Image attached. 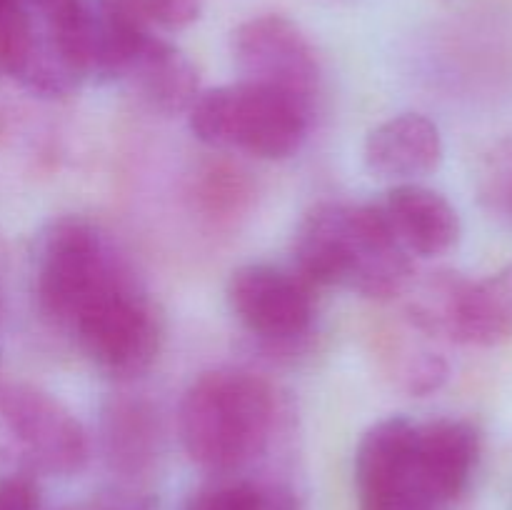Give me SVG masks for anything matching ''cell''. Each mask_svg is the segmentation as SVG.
I'll return each instance as SVG.
<instances>
[{
  "label": "cell",
  "instance_id": "obj_8",
  "mask_svg": "<svg viewBox=\"0 0 512 510\" xmlns=\"http://www.w3.org/2000/svg\"><path fill=\"white\" fill-rule=\"evenodd\" d=\"M0 425L45 473L73 475L88 463L83 423L63 400L35 385L0 380Z\"/></svg>",
  "mask_w": 512,
  "mask_h": 510
},
{
  "label": "cell",
  "instance_id": "obj_19",
  "mask_svg": "<svg viewBox=\"0 0 512 510\" xmlns=\"http://www.w3.org/2000/svg\"><path fill=\"white\" fill-rule=\"evenodd\" d=\"M185 510H295L293 500L280 488L253 483H213L190 495Z\"/></svg>",
  "mask_w": 512,
  "mask_h": 510
},
{
  "label": "cell",
  "instance_id": "obj_4",
  "mask_svg": "<svg viewBox=\"0 0 512 510\" xmlns=\"http://www.w3.org/2000/svg\"><path fill=\"white\" fill-rule=\"evenodd\" d=\"M133 275L108 235L83 215H60L38 235L33 255L35 295L48 318L68 328L100 290Z\"/></svg>",
  "mask_w": 512,
  "mask_h": 510
},
{
  "label": "cell",
  "instance_id": "obj_20",
  "mask_svg": "<svg viewBox=\"0 0 512 510\" xmlns=\"http://www.w3.org/2000/svg\"><path fill=\"white\" fill-rule=\"evenodd\" d=\"M478 195L488 213L512 225V133L500 138L478 170Z\"/></svg>",
  "mask_w": 512,
  "mask_h": 510
},
{
  "label": "cell",
  "instance_id": "obj_18",
  "mask_svg": "<svg viewBox=\"0 0 512 510\" xmlns=\"http://www.w3.org/2000/svg\"><path fill=\"white\" fill-rule=\"evenodd\" d=\"M205 0H95L105 18L145 33H175L198 23Z\"/></svg>",
  "mask_w": 512,
  "mask_h": 510
},
{
  "label": "cell",
  "instance_id": "obj_2",
  "mask_svg": "<svg viewBox=\"0 0 512 510\" xmlns=\"http://www.w3.org/2000/svg\"><path fill=\"white\" fill-rule=\"evenodd\" d=\"M278 425L275 388L253 370L213 368L183 393L178 433L185 455L210 473H233L268 448Z\"/></svg>",
  "mask_w": 512,
  "mask_h": 510
},
{
  "label": "cell",
  "instance_id": "obj_13",
  "mask_svg": "<svg viewBox=\"0 0 512 510\" xmlns=\"http://www.w3.org/2000/svg\"><path fill=\"white\" fill-rule=\"evenodd\" d=\"M443 135L423 113H398L375 125L363 143L365 168L393 183H418L440 165Z\"/></svg>",
  "mask_w": 512,
  "mask_h": 510
},
{
  "label": "cell",
  "instance_id": "obj_5",
  "mask_svg": "<svg viewBox=\"0 0 512 510\" xmlns=\"http://www.w3.org/2000/svg\"><path fill=\"white\" fill-rule=\"evenodd\" d=\"M68 330L95 368L120 380L148 373L163 348V315L135 273L90 298Z\"/></svg>",
  "mask_w": 512,
  "mask_h": 510
},
{
  "label": "cell",
  "instance_id": "obj_7",
  "mask_svg": "<svg viewBox=\"0 0 512 510\" xmlns=\"http://www.w3.org/2000/svg\"><path fill=\"white\" fill-rule=\"evenodd\" d=\"M230 313L268 348H295L315 320L313 285L270 263L240 265L225 285Z\"/></svg>",
  "mask_w": 512,
  "mask_h": 510
},
{
  "label": "cell",
  "instance_id": "obj_11",
  "mask_svg": "<svg viewBox=\"0 0 512 510\" xmlns=\"http://www.w3.org/2000/svg\"><path fill=\"white\" fill-rule=\"evenodd\" d=\"M378 205L390 233L408 255L438 258L453 250L463 233L455 205L428 185L395 183Z\"/></svg>",
  "mask_w": 512,
  "mask_h": 510
},
{
  "label": "cell",
  "instance_id": "obj_1",
  "mask_svg": "<svg viewBox=\"0 0 512 510\" xmlns=\"http://www.w3.org/2000/svg\"><path fill=\"white\" fill-rule=\"evenodd\" d=\"M293 270L313 288L393 300L413 283V255L390 233L378 203H318L293 235Z\"/></svg>",
  "mask_w": 512,
  "mask_h": 510
},
{
  "label": "cell",
  "instance_id": "obj_21",
  "mask_svg": "<svg viewBox=\"0 0 512 510\" xmlns=\"http://www.w3.org/2000/svg\"><path fill=\"white\" fill-rule=\"evenodd\" d=\"M0 510H40V490L28 475L0 478Z\"/></svg>",
  "mask_w": 512,
  "mask_h": 510
},
{
  "label": "cell",
  "instance_id": "obj_14",
  "mask_svg": "<svg viewBox=\"0 0 512 510\" xmlns=\"http://www.w3.org/2000/svg\"><path fill=\"white\" fill-rule=\"evenodd\" d=\"M100 440L105 460L115 473L125 478H143L158 458V413L148 400L118 395L105 403Z\"/></svg>",
  "mask_w": 512,
  "mask_h": 510
},
{
  "label": "cell",
  "instance_id": "obj_17",
  "mask_svg": "<svg viewBox=\"0 0 512 510\" xmlns=\"http://www.w3.org/2000/svg\"><path fill=\"white\" fill-rule=\"evenodd\" d=\"M385 378L410 398H425L445 385L450 365L438 350L405 335H385L375 348Z\"/></svg>",
  "mask_w": 512,
  "mask_h": 510
},
{
  "label": "cell",
  "instance_id": "obj_3",
  "mask_svg": "<svg viewBox=\"0 0 512 510\" xmlns=\"http://www.w3.org/2000/svg\"><path fill=\"white\" fill-rule=\"evenodd\" d=\"M188 125L190 133L213 150L285 160L303 148L310 105L280 90L238 80L200 90L188 110Z\"/></svg>",
  "mask_w": 512,
  "mask_h": 510
},
{
  "label": "cell",
  "instance_id": "obj_9",
  "mask_svg": "<svg viewBox=\"0 0 512 510\" xmlns=\"http://www.w3.org/2000/svg\"><path fill=\"white\" fill-rule=\"evenodd\" d=\"M415 425L390 415L363 433L355 450L360 510H440L415 463Z\"/></svg>",
  "mask_w": 512,
  "mask_h": 510
},
{
  "label": "cell",
  "instance_id": "obj_10",
  "mask_svg": "<svg viewBox=\"0 0 512 510\" xmlns=\"http://www.w3.org/2000/svg\"><path fill=\"white\" fill-rule=\"evenodd\" d=\"M115 80L160 115H188L203 90L193 60L158 33H145L135 43Z\"/></svg>",
  "mask_w": 512,
  "mask_h": 510
},
{
  "label": "cell",
  "instance_id": "obj_15",
  "mask_svg": "<svg viewBox=\"0 0 512 510\" xmlns=\"http://www.w3.org/2000/svg\"><path fill=\"white\" fill-rule=\"evenodd\" d=\"M512 340V263L488 278L465 280L455 310L453 340L460 345L495 348Z\"/></svg>",
  "mask_w": 512,
  "mask_h": 510
},
{
  "label": "cell",
  "instance_id": "obj_16",
  "mask_svg": "<svg viewBox=\"0 0 512 510\" xmlns=\"http://www.w3.org/2000/svg\"><path fill=\"white\" fill-rule=\"evenodd\" d=\"M255 195L258 190L250 173L230 160H208L200 165L190 188L195 210L215 225H233L235 220L250 213Z\"/></svg>",
  "mask_w": 512,
  "mask_h": 510
},
{
  "label": "cell",
  "instance_id": "obj_6",
  "mask_svg": "<svg viewBox=\"0 0 512 510\" xmlns=\"http://www.w3.org/2000/svg\"><path fill=\"white\" fill-rule=\"evenodd\" d=\"M230 55L240 80L280 90L313 105L323 65L313 40L295 20L280 13L243 20L230 35Z\"/></svg>",
  "mask_w": 512,
  "mask_h": 510
},
{
  "label": "cell",
  "instance_id": "obj_12",
  "mask_svg": "<svg viewBox=\"0 0 512 510\" xmlns=\"http://www.w3.org/2000/svg\"><path fill=\"white\" fill-rule=\"evenodd\" d=\"M478 460L480 433L470 420L438 418L415 425V463L438 508L465 493Z\"/></svg>",
  "mask_w": 512,
  "mask_h": 510
}]
</instances>
